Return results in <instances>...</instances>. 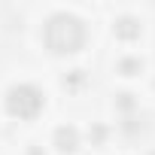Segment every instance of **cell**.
<instances>
[{
    "label": "cell",
    "instance_id": "cell-1",
    "mask_svg": "<svg viewBox=\"0 0 155 155\" xmlns=\"http://www.w3.org/2000/svg\"><path fill=\"white\" fill-rule=\"evenodd\" d=\"M85 43V25L82 18H76L70 12H55L46 21V46L58 55H70L79 52Z\"/></svg>",
    "mask_w": 155,
    "mask_h": 155
},
{
    "label": "cell",
    "instance_id": "cell-2",
    "mask_svg": "<svg viewBox=\"0 0 155 155\" xmlns=\"http://www.w3.org/2000/svg\"><path fill=\"white\" fill-rule=\"evenodd\" d=\"M6 110L15 119H34L43 110V91L31 82H18L6 91Z\"/></svg>",
    "mask_w": 155,
    "mask_h": 155
},
{
    "label": "cell",
    "instance_id": "cell-3",
    "mask_svg": "<svg viewBox=\"0 0 155 155\" xmlns=\"http://www.w3.org/2000/svg\"><path fill=\"white\" fill-rule=\"evenodd\" d=\"M76 143H79V134H76V128L61 125V128L55 131V146H58L61 152H73V149H76Z\"/></svg>",
    "mask_w": 155,
    "mask_h": 155
},
{
    "label": "cell",
    "instance_id": "cell-4",
    "mask_svg": "<svg viewBox=\"0 0 155 155\" xmlns=\"http://www.w3.org/2000/svg\"><path fill=\"white\" fill-rule=\"evenodd\" d=\"M116 34H119L122 40H134V37L140 34V25H137L134 18H128V15H125V18H119V21H116Z\"/></svg>",
    "mask_w": 155,
    "mask_h": 155
},
{
    "label": "cell",
    "instance_id": "cell-5",
    "mask_svg": "<svg viewBox=\"0 0 155 155\" xmlns=\"http://www.w3.org/2000/svg\"><path fill=\"white\" fill-rule=\"evenodd\" d=\"M122 70H125V73L131 76L134 70H140V61H134V58H128V61H122Z\"/></svg>",
    "mask_w": 155,
    "mask_h": 155
}]
</instances>
